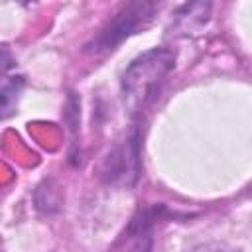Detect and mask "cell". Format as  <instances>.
Returning a JSON list of instances; mask_svg holds the SVG:
<instances>
[{
    "label": "cell",
    "mask_w": 252,
    "mask_h": 252,
    "mask_svg": "<svg viewBox=\"0 0 252 252\" xmlns=\"http://www.w3.org/2000/svg\"><path fill=\"white\" fill-rule=\"evenodd\" d=\"M201 250H203V252H211V250H209V246H205V248H201ZM193 252H199V250H193ZM215 252H220V248H219V250H215Z\"/></svg>",
    "instance_id": "obj_2"
},
{
    "label": "cell",
    "mask_w": 252,
    "mask_h": 252,
    "mask_svg": "<svg viewBox=\"0 0 252 252\" xmlns=\"http://www.w3.org/2000/svg\"><path fill=\"white\" fill-rule=\"evenodd\" d=\"M22 89H24L22 77H8L0 81V118H6L16 110Z\"/></svg>",
    "instance_id": "obj_1"
}]
</instances>
